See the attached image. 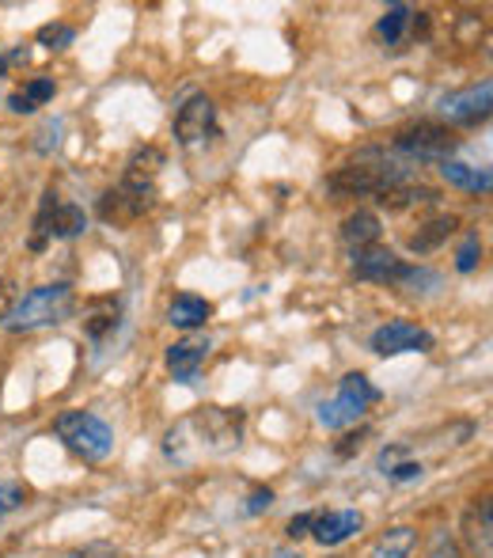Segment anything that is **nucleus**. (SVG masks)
<instances>
[{"mask_svg":"<svg viewBox=\"0 0 493 558\" xmlns=\"http://www.w3.org/2000/svg\"><path fill=\"white\" fill-rule=\"evenodd\" d=\"M342 240H346L354 251L375 247V240H380V217L369 214V209H357L354 217L342 221Z\"/></svg>","mask_w":493,"mask_h":558,"instance_id":"6ab92c4d","label":"nucleus"},{"mask_svg":"<svg viewBox=\"0 0 493 558\" xmlns=\"http://www.w3.org/2000/svg\"><path fill=\"white\" fill-rule=\"evenodd\" d=\"M4 69H8V61H4V53H0V76H4Z\"/></svg>","mask_w":493,"mask_h":558,"instance_id":"c9c22d12","label":"nucleus"},{"mask_svg":"<svg viewBox=\"0 0 493 558\" xmlns=\"http://www.w3.org/2000/svg\"><path fill=\"white\" fill-rule=\"evenodd\" d=\"M410 179L406 168H395V163H369V160H357L338 168L331 179H326V191L331 194H346V198H361V194H383L387 186L403 183Z\"/></svg>","mask_w":493,"mask_h":558,"instance_id":"39448f33","label":"nucleus"},{"mask_svg":"<svg viewBox=\"0 0 493 558\" xmlns=\"http://www.w3.org/2000/svg\"><path fill=\"white\" fill-rule=\"evenodd\" d=\"M375 202H380L383 209H414V206H433L436 202V191L433 186H421V183H410V179H403V183L387 186L383 194H375Z\"/></svg>","mask_w":493,"mask_h":558,"instance_id":"a211bd4d","label":"nucleus"},{"mask_svg":"<svg viewBox=\"0 0 493 558\" xmlns=\"http://www.w3.org/2000/svg\"><path fill=\"white\" fill-rule=\"evenodd\" d=\"M459 148V137L448 130V125H436V122H414L403 125L395 133V153L410 156V160L426 163V160H452V153Z\"/></svg>","mask_w":493,"mask_h":558,"instance_id":"423d86ee","label":"nucleus"},{"mask_svg":"<svg viewBox=\"0 0 493 558\" xmlns=\"http://www.w3.org/2000/svg\"><path fill=\"white\" fill-rule=\"evenodd\" d=\"M209 316H213V304H209L206 296L178 293V296H171V304H168V324L178 327V331H194V327H206Z\"/></svg>","mask_w":493,"mask_h":558,"instance_id":"f3484780","label":"nucleus"},{"mask_svg":"<svg viewBox=\"0 0 493 558\" xmlns=\"http://www.w3.org/2000/svg\"><path fill=\"white\" fill-rule=\"evenodd\" d=\"M244 441V411L232 407H201L168 429L163 452L178 463H194L201 456H224Z\"/></svg>","mask_w":493,"mask_h":558,"instance_id":"f257e3e1","label":"nucleus"},{"mask_svg":"<svg viewBox=\"0 0 493 558\" xmlns=\"http://www.w3.org/2000/svg\"><path fill=\"white\" fill-rule=\"evenodd\" d=\"M429 558H464V555H459V547L452 544V536L441 532V536H433V551H429Z\"/></svg>","mask_w":493,"mask_h":558,"instance_id":"7c9ffc66","label":"nucleus"},{"mask_svg":"<svg viewBox=\"0 0 493 558\" xmlns=\"http://www.w3.org/2000/svg\"><path fill=\"white\" fill-rule=\"evenodd\" d=\"M459 228L456 217H436V221L421 225L418 232L410 235V251H418V255H429V251H436L444 240H448L452 232Z\"/></svg>","mask_w":493,"mask_h":558,"instance_id":"4be33fe9","label":"nucleus"},{"mask_svg":"<svg viewBox=\"0 0 493 558\" xmlns=\"http://www.w3.org/2000/svg\"><path fill=\"white\" fill-rule=\"evenodd\" d=\"M490 104H493V84H471L464 92H452V96L441 99V114L456 125H474V122H486L490 118Z\"/></svg>","mask_w":493,"mask_h":558,"instance_id":"9d476101","label":"nucleus"},{"mask_svg":"<svg viewBox=\"0 0 493 558\" xmlns=\"http://www.w3.org/2000/svg\"><path fill=\"white\" fill-rule=\"evenodd\" d=\"M213 130H217V107L209 96H190L178 107V114H175L178 145H186V148L206 145V141L213 137Z\"/></svg>","mask_w":493,"mask_h":558,"instance_id":"1a4fd4ad","label":"nucleus"},{"mask_svg":"<svg viewBox=\"0 0 493 558\" xmlns=\"http://www.w3.org/2000/svg\"><path fill=\"white\" fill-rule=\"evenodd\" d=\"M53 92H58V84H53L50 76H35V81H30L27 88L20 92V96L27 99V104L38 111V107H42V104H50V99H53Z\"/></svg>","mask_w":493,"mask_h":558,"instance_id":"a878e982","label":"nucleus"},{"mask_svg":"<svg viewBox=\"0 0 493 558\" xmlns=\"http://www.w3.org/2000/svg\"><path fill=\"white\" fill-rule=\"evenodd\" d=\"M156 206V198H145V194H130V191H111L103 194V202H99V214H103V221H114V225H130L137 221V217H145L148 209Z\"/></svg>","mask_w":493,"mask_h":558,"instance_id":"dca6fc26","label":"nucleus"},{"mask_svg":"<svg viewBox=\"0 0 493 558\" xmlns=\"http://www.w3.org/2000/svg\"><path fill=\"white\" fill-rule=\"evenodd\" d=\"M53 434L65 441V448L73 456L88 463H103L114 452V434L99 414L91 411H65L53 418Z\"/></svg>","mask_w":493,"mask_h":558,"instance_id":"7ed1b4c3","label":"nucleus"},{"mask_svg":"<svg viewBox=\"0 0 493 558\" xmlns=\"http://www.w3.org/2000/svg\"><path fill=\"white\" fill-rule=\"evenodd\" d=\"M206 357H209V338H183V342H175L168 350V368L175 380L190 384L198 376V368L206 365Z\"/></svg>","mask_w":493,"mask_h":558,"instance_id":"2eb2a0df","label":"nucleus"},{"mask_svg":"<svg viewBox=\"0 0 493 558\" xmlns=\"http://www.w3.org/2000/svg\"><path fill=\"white\" fill-rule=\"evenodd\" d=\"M365 437H369V429H357V434H349V437H342L338 445H334V452L346 460V456H354V452H361V445H365Z\"/></svg>","mask_w":493,"mask_h":558,"instance_id":"c85d7f7f","label":"nucleus"},{"mask_svg":"<svg viewBox=\"0 0 493 558\" xmlns=\"http://www.w3.org/2000/svg\"><path fill=\"white\" fill-rule=\"evenodd\" d=\"M354 274L361 281H380V286H387V281H410L414 266H406L403 258L387 247H361V251H354Z\"/></svg>","mask_w":493,"mask_h":558,"instance_id":"9b49d317","label":"nucleus"},{"mask_svg":"<svg viewBox=\"0 0 493 558\" xmlns=\"http://www.w3.org/2000/svg\"><path fill=\"white\" fill-rule=\"evenodd\" d=\"M311 521H316V513H300V517H293V521H288V529H285V536H288V539L308 536V532H311Z\"/></svg>","mask_w":493,"mask_h":558,"instance_id":"2f4dec72","label":"nucleus"},{"mask_svg":"<svg viewBox=\"0 0 493 558\" xmlns=\"http://www.w3.org/2000/svg\"><path fill=\"white\" fill-rule=\"evenodd\" d=\"M361 524H365V517L357 513V509H334V513H319L316 521H311L308 536H316V544H323V547H338V544H346L349 536H357Z\"/></svg>","mask_w":493,"mask_h":558,"instance_id":"4468645a","label":"nucleus"},{"mask_svg":"<svg viewBox=\"0 0 493 558\" xmlns=\"http://www.w3.org/2000/svg\"><path fill=\"white\" fill-rule=\"evenodd\" d=\"M334 558H346V555H334Z\"/></svg>","mask_w":493,"mask_h":558,"instance_id":"4c0bfd02","label":"nucleus"},{"mask_svg":"<svg viewBox=\"0 0 493 558\" xmlns=\"http://www.w3.org/2000/svg\"><path fill=\"white\" fill-rule=\"evenodd\" d=\"M380 399V391L369 384V376L365 373H346L338 384V396L331 399V403L319 407V422H323L326 429H346V426H357L361 422V414L369 411V407Z\"/></svg>","mask_w":493,"mask_h":558,"instance_id":"20e7f679","label":"nucleus"},{"mask_svg":"<svg viewBox=\"0 0 493 558\" xmlns=\"http://www.w3.org/2000/svg\"><path fill=\"white\" fill-rule=\"evenodd\" d=\"M15 286L12 281H0V324H8V316H12V308H15Z\"/></svg>","mask_w":493,"mask_h":558,"instance_id":"c756f323","label":"nucleus"},{"mask_svg":"<svg viewBox=\"0 0 493 558\" xmlns=\"http://www.w3.org/2000/svg\"><path fill=\"white\" fill-rule=\"evenodd\" d=\"M163 168V153L152 145L137 148V153L125 160V171H122V191L130 194H145V198H156V175Z\"/></svg>","mask_w":493,"mask_h":558,"instance_id":"ddd939ff","label":"nucleus"},{"mask_svg":"<svg viewBox=\"0 0 493 558\" xmlns=\"http://www.w3.org/2000/svg\"><path fill=\"white\" fill-rule=\"evenodd\" d=\"M8 107H12L15 114H30V111H35V107H30L27 99L20 96V92H15V96H8Z\"/></svg>","mask_w":493,"mask_h":558,"instance_id":"f704fd0d","label":"nucleus"},{"mask_svg":"<svg viewBox=\"0 0 493 558\" xmlns=\"http://www.w3.org/2000/svg\"><path fill=\"white\" fill-rule=\"evenodd\" d=\"M76 31L65 27V23H46V27H38V46H46V50H65V46H73Z\"/></svg>","mask_w":493,"mask_h":558,"instance_id":"b1692460","label":"nucleus"},{"mask_svg":"<svg viewBox=\"0 0 493 558\" xmlns=\"http://www.w3.org/2000/svg\"><path fill=\"white\" fill-rule=\"evenodd\" d=\"M88 228V214L73 202H58V194H42V209L35 217V235H30V251H42L46 240H73Z\"/></svg>","mask_w":493,"mask_h":558,"instance_id":"0eeeda50","label":"nucleus"},{"mask_svg":"<svg viewBox=\"0 0 493 558\" xmlns=\"http://www.w3.org/2000/svg\"><path fill=\"white\" fill-rule=\"evenodd\" d=\"M479 263H482V240L471 232V235L464 240V247L456 251V270H459V274H471Z\"/></svg>","mask_w":493,"mask_h":558,"instance_id":"bb28decb","label":"nucleus"},{"mask_svg":"<svg viewBox=\"0 0 493 558\" xmlns=\"http://www.w3.org/2000/svg\"><path fill=\"white\" fill-rule=\"evenodd\" d=\"M464 547L471 558H493V501L482 494L464 513Z\"/></svg>","mask_w":493,"mask_h":558,"instance_id":"f8f14e48","label":"nucleus"},{"mask_svg":"<svg viewBox=\"0 0 493 558\" xmlns=\"http://www.w3.org/2000/svg\"><path fill=\"white\" fill-rule=\"evenodd\" d=\"M119 327V308H111V312H96V316H88L84 319V335L91 338V342H103L107 335Z\"/></svg>","mask_w":493,"mask_h":558,"instance_id":"393cba45","label":"nucleus"},{"mask_svg":"<svg viewBox=\"0 0 493 558\" xmlns=\"http://www.w3.org/2000/svg\"><path fill=\"white\" fill-rule=\"evenodd\" d=\"M414 547H418V532L410 524H398V529H387L375 539L369 558H410Z\"/></svg>","mask_w":493,"mask_h":558,"instance_id":"aec40b11","label":"nucleus"},{"mask_svg":"<svg viewBox=\"0 0 493 558\" xmlns=\"http://www.w3.org/2000/svg\"><path fill=\"white\" fill-rule=\"evenodd\" d=\"M395 483H410V478H418L421 475V463H395V468L387 471Z\"/></svg>","mask_w":493,"mask_h":558,"instance_id":"473e14b6","label":"nucleus"},{"mask_svg":"<svg viewBox=\"0 0 493 558\" xmlns=\"http://www.w3.org/2000/svg\"><path fill=\"white\" fill-rule=\"evenodd\" d=\"M23 501H27V490H23L20 483H0V521H4L8 513H15Z\"/></svg>","mask_w":493,"mask_h":558,"instance_id":"cd10ccee","label":"nucleus"},{"mask_svg":"<svg viewBox=\"0 0 493 558\" xmlns=\"http://www.w3.org/2000/svg\"><path fill=\"white\" fill-rule=\"evenodd\" d=\"M433 345H436L433 331L410 324V319L383 324L380 331L372 335V353H380V357H395V353H426V350H433Z\"/></svg>","mask_w":493,"mask_h":558,"instance_id":"6e6552de","label":"nucleus"},{"mask_svg":"<svg viewBox=\"0 0 493 558\" xmlns=\"http://www.w3.org/2000/svg\"><path fill=\"white\" fill-rule=\"evenodd\" d=\"M73 558H88V555H73Z\"/></svg>","mask_w":493,"mask_h":558,"instance_id":"e433bc0d","label":"nucleus"},{"mask_svg":"<svg viewBox=\"0 0 493 558\" xmlns=\"http://www.w3.org/2000/svg\"><path fill=\"white\" fill-rule=\"evenodd\" d=\"M410 15H414V12H410V8H406V4H391L387 12H383L380 27H375V31H380V38H383V43H387V46H395L398 38H403L406 23H410Z\"/></svg>","mask_w":493,"mask_h":558,"instance_id":"5701e85b","label":"nucleus"},{"mask_svg":"<svg viewBox=\"0 0 493 558\" xmlns=\"http://www.w3.org/2000/svg\"><path fill=\"white\" fill-rule=\"evenodd\" d=\"M69 312H73V286L53 281V286H38L27 296H20L8 316V327L15 335L42 331V327H58L61 319H69Z\"/></svg>","mask_w":493,"mask_h":558,"instance_id":"f03ea898","label":"nucleus"},{"mask_svg":"<svg viewBox=\"0 0 493 558\" xmlns=\"http://www.w3.org/2000/svg\"><path fill=\"white\" fill-rule=\"evenodd\" d=\"M270 506H273V490H255L250 494L247 513H262V509H270Z\"/></svg>","mask_w":493,"mask_h":558,"instance_id":"72a5a7b5","label":"nucleus"},{"mask_svg":"<svg viewBox=\"0 0 493 558\" xmlns=\"http://www.w3.org/2000/svg\"><path fill=\"white\" fill-rule=\"evenodd\" d=\"M441 175L448 179L452 186H459V191H474V194H486L493 186V175L486 168H471V163H459V160H444Z\"/></svg>","mask_w":493,"mask_h":558,"instance_id":"412c9836","label":"nucleus"}]
</instances>
